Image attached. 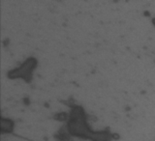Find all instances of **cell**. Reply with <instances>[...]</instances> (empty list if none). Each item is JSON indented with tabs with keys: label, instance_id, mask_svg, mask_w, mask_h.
<instances>
[{
	"label": "cell",
	"instance_id": "1",
	"mask_svg": "<svg viewBox=\"0 0 155 141\" xmlns=\"http://www.w3.org/2000/svg\"><path fill=\"white\" fill-rule=\"evenodd\" d=\"M35 64H36L35 60H34V59H29V60H27L25 63H24V65H22L18 70L15 71L14 72H11V75L15 74L14 76H16V77H18V76L25 77V75H28L31 72V71L34 69Z\"/></svg>",
	"mask_w": 155,
	"mask_h": 141
},
{
	"label": "cell",
	"instance_id": "2",
	"mask_svg": "<svg viewBox=\"0 0 155 141\" xmlns=\"http://www.w3.org/2000/svg\"><path fill=\"white\" fill-rule=\"evenodd\" d=\"M13 129V123L10 120H4L2 119L1 121V130L2 132H10Z\"/></svg>",
	"mask_w": 155,
	"mask_h": 141
}]
</instances>
